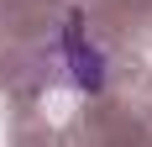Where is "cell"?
<instances>
[{"instance_id":"1","label":"cell","mask_w":152,"mask_h":147,"mask_svg":"<svg viewBox=\"0 0 152 147\" xmlns=\"http://www.w3.org/2000/svg\"><path fill=\"white\" fill-rule=\"evenodd\" d=\"M58 53L63 63H68V74H74V84L79 89H100L105 84V58H100V47L89 42V32H84V16L68 11V21H63V37H58Z\"/></svg>"}]
</instances>
